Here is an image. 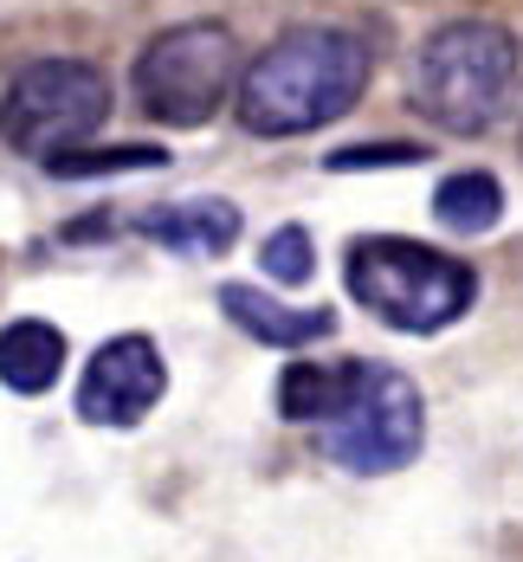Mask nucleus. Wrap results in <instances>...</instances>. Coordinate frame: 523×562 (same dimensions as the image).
Returning a JSON list of instances; mask_svg holds the SVG:
<instances>
[{
    "instance_id": "6",
    "label": "nucleus",
    "mask_w": 523,
    "mask_h": 562,
    "mask_svg": "<svg viewBox=\"0 0 523 562\" xmlns=\"http://www.w3.org/2000/svg\"><path fill=\"white\" fill-rule=\"evenodd\" d=\"M420 434H427V407H420V389L401 369L349 362V394L343 407L317 427V447L330 452L343 472L375 479V472H401L420 452Z\"/></svg>"
},
{
    "instance_id": "14",
    "label": "nucleus",
    "mask_w": 523,
    "mask_h": 562,
    "mask_svg": "<svg viewBox=\"0 0 523 562\" xmlns=\"http://www.w3.org/2000/svg\"><path fill=\"white\" fill-rule=\"evenodd\" d=\"M265 272L278 284H310V233L304 226H278L272 239H265Z\"/></svg>"
},
{
    "instance_id": "4",
    "label": "nucleus",
    "mask_w": 523,
    "mask_h": 562,
    "mask_svg": "<svg viewBox=\"0 0 523 562\" xmlns=\"http://www.w3.org/2000/svg\"><path fill=\"white\" fill-rule=\"evenodd\" d=\"M239 46L220 20H181L169 33H156L143 53H136V71H129V91L143 116L169 123V130H201L214 123L227 98H239Z\"/></svg>"
},
{
    "instance_id": "13",
    "label": "nucleus",
    "mask_w": 523,
    "mask_h": 562,
    "mask_svg": "<svg viewBox=\"0 0 523 562\" xmlns=\"http://www.w3.org/2000/svg\"><path fill=\"white\" fill-rule=\"evenodd\" d=\"M149 169H169V149L156 143H116V149H71L46 162V175L58 181H98V175H149Z\"/></svg>"
},
{
    "instance_id": "2",
    "label": "nucleus",
    "mask_w": 523,
    "mask_h": 562,
    "mask_svg": "<svg viewBox=\"0 0 523 562\" xmlns=\"http://www.w3.org/2000/svg\"><path fill=\"white\" fill-rule=\"evenodd\" d=\"M518 33L498 20H446L440 33L420 40L407 91L413 111L446 136H485L518 98Z\"/></svg>"
},
{
    "instance_id": "10",
    "label": "nucleus",
    "mask_w": 523,
    "mask_h": 562,
    "mask_svg": "<svg viewBox=\"0 0 523 562\" xmlns=\"http://www.w3.org/2000/svg\"><path fill=\"white\" fill-rule=\"evenodd\" d=\"M65 375V337L39 317H20L0 330V382L13 394H46Z\"/></svg>"
},
{
    "instance_id": "3",
    "label": "nucleus",
    "mask_w": 523,
    "mask_h": 562,
    "mask_svg": "<svg viewBox=\"0 0 523 562\" xmlns=\"http://www.w3.org/2000/svg\"><path fill=\"white\" fill-rule=\"evenodd\" d=\"M343 284L362 311H375L388 330L407 337H433L446 324H459L478 297V272L453 259V252H433L420 239H355L343 259Z\"/></svg>"
},
{
    "instance_id": "8",
    "label": "nucleus",
    "mask_w": 523,
    "mask_h": 562,
    "mask_svg": "<svg viewBox=\"0 0 523 562\" xmlns=\"http://www.w3.org/2000/svg\"><path fill=\"white\" fill-rule=\"evenodd\" d=\"M220 311H227L232 330H246L252 342H272V349H304V342H323L337 330V311L278 304V297L259 291V284H220Z\"/></svg>"
},
{
    "instance_id": "12",
    "label": "nucleus",
    "mask_w": 523,
    "mask_h": 562,
    "mask_svg": "<svg viewBox=\"0 0 523 562\" xmlns=\"http://www.w3.org/2000/svg\"><path fill=\"white\" fill-rule=\"evenodd\" d=\"M343 394H349V362H337V369H323V362H285V375H278V414L323 427L343 407Z\"/></svg>"
},
{
    "instance_id": "1",
    "label": "nucleus",
    "mask_w": 523,
    "mask_h": 562,
    "mask_svg": "<svg viewBox=\"0 0 523 562\" xmlns=\"http://www.w3.org/2000/svg\"><path fill=\"white\" fill-rule=\"evenodd\" d=\"M375 71L368 40L343 26H291L246 65L232 111L252 136H310L362 98Z\"/></svg>"
},
{
    "instance_id": "7",
    "label": "nucleus",
    "mask_w": 523,
    "mask_h": 562,
    "mask_svg": "<svg viewBox=\"0 0 523 562\" xmlns=\"http://www.w3.org/2000/svg\"><path fill=\"white\" fill-rule=\"evenodd\" d=\"M169 389V362H162V349L143 337V330H129V337H111L91 362H84V375H78V420H91V427H136L156 401Z\"/></svg>"
},
{
    "instance_id": "9",
    "label": "nucleus",
    "mask_w": 523,
    "mask_h": 562,
    "mask_svg": "<svg viewBox=\"0 0 523 562\" xmlns=\"http://www.w3.org/2000/svg\"><path fill=\"white\" fill-rule=\"evenodd\" d=\"M136 233L187 252V259H220L232 239H239V207L232 201H181V207H149L136 214Z\"/></svg>"
},
{
    "instance_id": "11",
    "label": "nucleus",
    "mask_w": 523,
    "mask_h": 562,
    "mask_svg": "<svg viewBox=\"0 0 523 562\" xmlns=\"http://www.w3.org/2000/svg\"><path fill=\"white\" fill-rule=\"evenodd\" d=\"M504 214V188H498V175H446L440 181V194H433V221L446 226V233H491Z\"/></svg>"
},
{
    "instance_id": "15",
    "label": "nucleus",
    "mask_w": 523,
    "mask_h": 562,
    "mask_svg": "<svg viewBox=\"0 0 523 562\" xmlns=\"http://www.w3.org/2000/svg\"><path fill=\"white\" fill-rule=\"evenodd\" d=\"M427 149L420 143H355V149H337L330 169L337 175H355V169H413Z\"/></svg>"
},
{
    "instance_id": "5",
    "label": "nucleus",
    "mask_w": 523,
    "mask_h": 562,
    "mask_svg": "<svg viewBox=\"0 0 523 562\" xmlns=\"http://www.w3.org/2000/svg\"><path fill=\"white\" fill-rule=\"evenodd\" d=\"M111 116V78L84 58H33L0 91V143L39 169L71 156Z\"/></svg>"
}]
</instances>
